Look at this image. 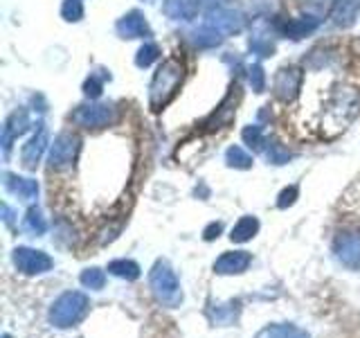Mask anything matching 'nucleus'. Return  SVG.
<instances>
[{
    "mask_svg": "<svg viewBox=\"0 0 360 338\" xmlns=\"http://www.w3.org/2000/svg\"><path fill=\"white\" fill-rule=\"evenodd\" d=\"M207 25H212L214 30H221V32H239L243 25V18H241V14H236L232 9L219 7L210 14Z\"/></svg>",
    "mask_w": 360,
    "mask_h": 338,
    "instance_id": "9d476101",
    "label": "nucleus"
},
{
    "mask_svg": "<svg viewBox=\"0 0 360 338\" xmlns=\"http://www.w3.org/2000/svg\"><path fill=\"white\" fill-rule=\"evenodd\" d=\"M79 151V140L75 138L72 133H61L59 138L54 140L52 144V154H50V165L54 169H61V167H68L75 156Z\"/></svg>",
    "mask_w": 360,
    "mask_h": 338,
    "instance_id": "423d86ee",
    "label": "nucleus"
},
{
    "mask_svg": "<svg viewBox=\"0 0 360 338\" xmlns=\"http://www.w3.org/2000/svg\"><path fill=\"white\" fill-rule=\"evenodd\" d=\"M255 338H309V334L295 325H268Z\"/></svg>",
    "mask_w": 360,
    "mask_h": 338,
    "instance_id": "4468645a",
    "label": "nucleus"
},
{
    "mask_svg": "<svg viewBox=\"0 0 360 338\" xmlns=\"http://www.w3.org/2000/svg\"><path fill=\"white\" fill-rule=\"evenodd\" d=\"M360 11V0H340L333 7V20L338 25H352Z\"/></svg>",
    "mask_w": 360,
    "mask_h": 338,
    "instance_id": "dca6fc26",
    "label": "nucleus"
},
{
    "mask_svg": "<svg viewBox=\"0 0 360 338\" xmlns=\"http://www.w3.org/2000/svg\"><path fill=\"white\" fill-rule=\"evenodd\" d=\"M295 196H297V187H290V189H286V192H281V196H279V208L290 206V203L295 201Z\"/></svg>",
    "mask_w": 360,
    "mask_h": 338,
    "instance_id": "cd10ccee",
    "label": "nucleus"
},
{
    "mask_svg": "<svg viewBox=\"0 0 360 338\" xmlns=\"http://www.w3.org/2000/svg\"><path fill=\"white\" fill-rule=\"evenodd\" d=\"M180 79H183V68H180V63L176 59L165 61L160 70L155 73L153 84H151V106L155 111L162 108L167 101L174 97Z\"/></svg>",
    "mask_w": 360,
    "mask_h": 338,
    "instance_id": "7ed1b4c3",
    "label": "nucleus"
},
{
    "mask_svg": "<svg viewBox=\"0 0 360 338\" xmlns=\"http://www.w3.org/2000/svg\"><path fill=\"white\" fill-rule=\"evenodd\" d=\"M99 90H101L99 79L90 77V79H88V84H86V93H88V95H93V97H97V95H99Z\"/></svg>",
    "mask_w": 360,
    "mask_h": 338,
    "instance_id": "c85d7f7f",
    "label": "nucleus"
},
{
    "mask_svg": "<svg viewBox=\"0 0 360 338\" xmlns=\"http://www.w3.org/2000/svg\"><path fill=\"white\" fill-rule=\"evenodd\" d=\"M338 259L354 270H360V232H345L335 239Z\"/></svg>",
    "mask_w": 360,
    "mask_h": 338,
    "instance_id": "39448f33",
    "label": "nucleus"
},
{
    "mask_svg": "<svg viewBox=\"0 0 360 338\" xmlns=\"http://www.w3.org/2000/svg\"><path fill=\"white\" fill-rule=\"evenodd\" d=\"M300 84H302V73L297 68H284V70H279L275 77V86H273L275 95L281 99H290L297 93Z\"/></svg>",
    "mask_w": 360,
    "mask_h": 338,
    "instance_id": "1a4fd4ad",
    "label": "nucleus"
},
{
    "mask_svg": "<svg viewBox=\"0 0 360 338\" xmlns=\"http://www.w3.org/2000/svg\"><path fill=\"white\" fill-rule=\"evenodd\" d=\"M22 228L27 232H34V234H43L45 232V221L41 217V212L37 208H32L27 214H25V221H22Z\"/></svg>",
    "mask_w": 360,
    "mask_h": 338,
    "instance_id": "412c9836",
    "label": "nucleus"
},
{
    "mask_svg": "<svg viewBox=\"0 0 360 338\" xmlns=\"http://www.w3.org/2000/svg\"><path fill=\"white\" fill-rule=\"evenodd\" d=\"M90 309V298L82 291H68L63 296L54 300L52 309H50V323L54 327H72L84 318Z\"/></svg>",
    "mask_w": 360,
    "mask_h": 338,
    "instance_id": "f257e3e1",
    "label": "nucleus"
},
{
    "mask_svg": "<svg viewBox=\"0 0 360 338\" xmlns=\"http://www.w3.org/2000/svg\"><path fill=\"white\" fill-rule=\"evenodd\" d=\"M315 27H318V20L311 18V16H304V18H300V20H290V23H286L284 32L288 34V37H292V39H302L304 34L313 32Z\"/></svg>",
    "mask_w": 360,
    "mask_h": 338,
    "instance_id": "6ab92c4d",
    "label": "nucleus"
},
{
    "mask_svg": "<svg viewBox=\"0 0 360 338\" xmlns=\"http://www.w3.org/2000/svg\"><path fill=\"white\" fill-rule=\"evenodd\" d=\"M250 82L257 90H262L264 88V70L259 65H255L252 70H250Z\"/></svg>",
    "mask_w": 360,
    "mask_h": 338,
    "instance_id": "bb28decb",
    "label": "nucleus"
},
{
    "mask_svg": "<svg viewBox=\"0 0 360 338\" xmlns=\"http://www.w3.org/2000/svg\"><path fill=\"white\" fill-rule=\"evenodd\" d=\"M14 264L20 273L25 275H39L52 268V257L43 251H34V248H16L14 251Z\"/></svg>",
    "mask_w": 360,
    "mask_h": 338,
    "instance_id": "20e7f679",
    "label": "nucleus"
},
{
    "mask_svg": "<svg viewBox=\"0 0 360 338\" xmlns=\"http://www.w3.org/2000/svg\"><path fill=\"white\" fill-rule=\"evenodd\" d=\"M198 11V0H167L165 14L172 18H194Z\"/></svg>",
    "mask_w": 360,
    "mask_h": 338,
    "instance_id": "ddd939ff",
    "label": "nucleus"
},
{
    "mask_svg": "<svg viewBox=\"0 0 360 338\" xmlns=\"http://www.w3.org/2000/svg\"><path fill=\"white\" fill-rule=\"evenodd\" d=\"M75 120L82 124V127H93V129H99V127H106V124L112 120V108L101 104V106H84L75 113Z\"/></svg>",
    "mask_w": 360,
    "mask_h": 338,
    "instance_id": "6e6552de",
    "label": "nucleus"
},
{
    "mask_svg": "<svg viewBox=\"0 0 360 338\" xmlns=\"http://www.w3.org/2000/svg\"><path fill=\"white\" fill-rule=\"evenodd\" d=\"M243 140H245L248 146H252V149H262V146H264L262 129H259V127H248L243 131Z\"/></svg>",
    "mask_w": 360,
    "mask_h": 338,
    "instance_id": "b1692460",
    "label": "nucleus"
},
{
    "mask_svg": "<svg viewBox=\"0 0 360 338\" xmlns=\"http://www.w3.org/2000/svg\"><path fill=\"white\" fill-rule=\"evenodd\" d=\"M228 163H230L232 167L245 169V167H250L252 158L248 156V154L241 149V146H230V149H228Z\"/></svg>",
    "mask_w": 360,
    "mask_h": 338,
    "instance_id": "4be33fe9",
    "label": "nucleus"
},
{
    "mask_svg": "<svg viewBox=\"0 0 360 338\" xmlns=\"http://www.w3.org/2000/svg\"><path fill=\"white\" fill-rule=\"evenodd\" d=\"M45 144H48V135H45V131H39L34 138L22 146V165H25L27 169H34L37 167V163L41 161V154L45 149Z\"/></svg>",
    "mask_w": 360,
    "mask_h": 338,
    "instance_id": "f8f14e48",
    "label": "nucleus"
},
{
    "mask_svg": "<svg viewBox=\"0 0 360 338\" xmlns=\"http://www.w3.org/2000/svg\"><path fill=\"white\" fill-rule=\"evenodd\" d=\"M257 230H259V221H257L255 217H243V219L232 228V234H230V237H232V242L243 244V242L250 239V237H255Z\"/></svg>",
    "mask_w": 360,
    "mask_h": 338,
    "instance_id": "f3484780",
    "label": "nucleus"
},
{
    "mask_svg": "<svg viewBox=\"0 0 360 338\" xmlns=\"http://www.w3.org/2000/svg\"><path fill=\"white\" fill-rule=\"evenodd\" d=\"M149 284H151V291L155 293V298L162 304H167V307H178L180 300H183L180 282L167 262H155V266L149 273Z\"/></svg>",
    "mask_w": 360,
    "mask_h": 338,
    "instance_id": "f03ea898",
    "label": "nucleus"
},
{
    "mask_svg": "<svg viewBox=\"0 0 360 338\" xmlns=\"http://www.w3.org/2000/svg\"><path fill=\"white\" fill-rule=\"evenodd\" d=\"M252 257L250 253L245 251H230V253H223L217 264H214V270L219 275H234V273H243V270L250 266Z\"/></svg>",
    "mask_w": 360,
    "mask_h": 338,
    "instance_id": "0eeeda50",
    "label": "nucleus"
},
{
    "mask_svg": "<svg viewBox=\"0 0 360 338\" xmlns=\"http://www.w3.org/2000/svg\"><path fill=\"white\" fill-rule=\"evenodd\" d=\"M268 158H270V163L281 165V163H288L290 154H288L286 149H281L279 144H273V146H270V149H268Z\"/></svg>",
    "mask_w": 360,
    "mask_h": 338,
    "instance_id": "a878e982",
    "label": "nucleus"
},
{
    "mask_svg": "<svg viewBox=\"0 0 360 338\" xmlns=\"http://www.w3.org/2000/svg\"><path fill=\"white\" fill-rule=\"evenodd\" d=\"M108 270L112 275L117 277H124V280H138L140 277V266L131 262V259H115V262L108 264Z\"/></svg>",
    "mask_w": 360,
    "mask_h": 338,
    "instance_id": "a211bd4d",
    "label": "nucleus"
},
{
    "mask_svg": "<svg viewBox=\"0 0 360 338\" xmlns=\"http://www.w3.org/2000/svg\"><path fill=\"white\" fill-rule=\"evenodd\" d=\"M7 187H9V192H14V194L20 196L22 201H32L39 192L37 180L18 178V176H11V174H7Z\"/></svg>",
    "mask_w": 360,
    "mask_h": 338,
    "instance_id": "2eb2a0df",
    "label": "nucleus"
},
{
    "mask_svg": "<svg viewBox=\"0 0 360 338\" xmlns=\"http://www.w3.org/2000/svg\"><path fill=\"white\" fill-rule=\"evenodd\" d=\"M155 59H158V48L153 43H146L138 54V65H149Z\"/></svg>",
    "mask_w": 360,
    "mask_h": 338,
    "instance_id": "393cba45",
    "label": "nucleus"
},
{
    "mask_svg": "<svg viewBox=\"0 0 360 338\" xmlns=\"http://www.w3.org/2000/svg\"><path fill=\"white\" fill-rule=\"evenodd\" d=\"M82 284L86 289H95V291L104 289V284H106L104 270H101V268H88V270H84V273H82Z\"/></svg>",
    "mask_w": 360,
    "mask_h": 338,
    "instance_id": "aec40b11",
    "label": "nucleus"
},
{
    "mask_svg": "<svg viewBox=\"0 0 360 338\" xmlns=\"http://www.w3.org/2000/svg\"><path fill=\"white\" fill-rule=\"evenodd\" d=\"M117 30H120L122 37H129V39L146 37V34H149V25H146V20L142 18L140 11H131L129 16H124L117 23Z\"/></svg>",
    "mask_w": 360,
    "mask_h": 338,
    "instance_id": "9b49d317",
    "label": "nucleus"
},
{
    "mask_svg": "<svg viewBox=\"0 0 360 338\" xmlns=\"http://www.w3.org/2000/svg\"><path fill=\"white\" fill-rule=\"evenodd\" d=\"M61 14L68 18V20H79L84 16V5H82V0H65L63 3V9H61Z\"/></svg>",
    "mask_w": 360,
    "mask_h": 338,
    "instance_id": "5701e85b",
    "label": "nucleus"
}]
</instances>
